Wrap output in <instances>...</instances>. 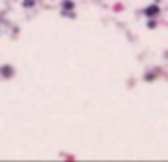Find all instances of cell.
<instances>
[{"mask_svg": "<svg viewBox=\"0 0 168 162\" xmlns=\"http://www.w3.org/2000/svg\"><path fill=\"white\" fill-rule=\"evenodd\" d=\"M145 13L148 15V17H153V15L158 13V7H155V5H153V7H148V8L145 10Z\"/></svg>", "mask_w": 168, "mask_h": 162, "instance_id": "obj_1", "label": "cell"}, {"mask_svg": "<svg viewBox=\"0 0 168 162\" xmlns=\"http://www.w3.org/2000/svg\"><path fill=\"white\" fill-rule=\"evenodd\" d=\"M2 75H5V76H8V75H12V68L8 65H5L4 68H2Z\"/></svg>", "mask_w": 168, "mask_h": 162, "instance_id": "obj_2", "label": "cell"}, {"mask_svg": "<svg viewBox=\"0 0 168 162\" xmlns=\"http://www.w3.org/2000/svg\"><path fill=\"white\" fill-rule=\"evenodd\" d=\"M63 7H65V8H68V10H69V8H73V7H74V4H73L71 0H66L65 4H63Z\"/></svg>", "mask_w": 168, "mask_h": 162, "instance_id": "obj_3", "label": "cell"}, {"mask_svg": "<svg viewBox=\"0 0 168 162\" xmlns=\"http://www.w3.org/2000/svg\"><path fill=\"white\" fill-rule=\"evenodd\" d=\"M33 4H35L33 0H25V2H23V7H32Z\"/></svg>", "mask_w": 168, "mask_h": 162, "instance_id": "obj_4", "label": "cell"}]
</instances>
